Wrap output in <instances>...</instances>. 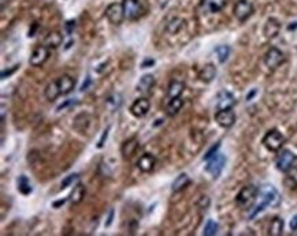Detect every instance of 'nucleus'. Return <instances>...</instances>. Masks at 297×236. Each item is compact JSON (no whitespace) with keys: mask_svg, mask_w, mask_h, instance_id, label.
Returning a JSON list of instances; mask_svg holds the SVG:
<instances>
[{"mask_svg":"<svg viewBox=\"0 0 297 236\" xmlns=\"http://www.w3.org/2000/svg\"><path fill=\"white\" fill-rule=\"evenodd\" d=\"M19 68V65H17V66H14V67H12L11 70H7V71H3V72H1V78H3V79H4V78L6 77H10V75H11L12 72H14V71H17Z\"/></svg>","mask_w":297,"mask_h":236,"instance_id":"obj_38","label":"nucleus"},{"mask_svg":"<svg viewBox=\"0 0 297 236\" xmlns=\"http://www.w3.org/2000/svg\"><path fill=\"white\" fill-rule=\"evenodd\" d=\"M49 58V48H47L45 45H40L33 49V52L30 55L29 63L33 67H40L42 66Z\"/></svg>","mask_w":297,"mask_h":236,"instance_id":"obj_11","label":"nucleus"},{"mask_svg":"<svg viewBox=\"0 0 297 236\" xmlns=\"http://www.w3.org/2000/svg\"><path fill=\"white\" fill-rule=\"evenodd\" d=\"M295 160H296V156L292 153L291 150H282L281 153L278 154L277 157V168H278L281 172H286L288 169H291L293 164H295Z\"/></svg>","mask_w":297,"mask_h":236,"instance_id":"obj_12","label":"nucleus"},{"mask_svg":"<svg viewBox=\"0 0 297 236\" xmlns=\"http://www.w3.org/2000/svg\"><path fill=\"white\" fill-rule=\"evenodd\" d=\"M44 96H45V99H47L48 101H55L59 96H62L60 89L59 86H58V82H56V81L48 83L47 88H45V90H44Z\"/></svg>","mask_w":297,"mask_h":236,"instance_id":"obj_29","label":"nucleus"},{"mask_svg":"<svg viewBox=\"0 0 297 236\" xmlns=\"http://www.w3.org/2000/svg\"><path fill=\"white\" fill-rule=\"evenodd\" d=\"M256 92L255 90H254V92H252V93H251V95H248L247 96V100H251V99H252V97H254V95H255Z\"/></svg>","mask_w":297,"mask_h":236,"instance_id":"obj_46","label":"nucleus"},{"mask_svg":"<svg viewBox=\"0 0 297 236\" xmlns=\"http://www.w3.org/2000/svg\"><path fill=\"white\" fill-rule=\"evenodd\" d=\"M155 166H156V159H155L154 154L151 153H144L138 161H137V167L141 172H151L154 171Z\"/></svg>","mask_w":297,"mask_h":236,"instance_id":"obj_16","label":"nucleus"},{"mask_svg":"<svg viewBox=\"0 0 297 236\" xmlns=\"http://www.w3.org/2000/svg\"><path fill=\"white\" fill-rule=\"evenodd\" d=\"M236 105V99L230 92L222 90L216 96V106L218 109H227V108H233Z\"/></svg>","mask_w":297,"mask_h":236,"instance_id":"obj_15","label":"nucleus"},{"mask_svg":"<svg viewBox=\"0 0 297 236\" xmlns=\"http://www.w3.org/2000/svg\"><path fill=\"white\" fill-rule=\"evenodd\" d=\"M259 197H260V202L255 207V210L251 213V219H254L256 214L263 212L267 206L275 207L281 203V194L278 193V190L275 189L274 186H271V184L261 186V189H259Z\"/></svg>","mask_w":297,"mask_h":236,"instance_id":"obj_1","label":"nucleus"},{"mask_svg":"<svg viewBox=\"0 0 297 236\" xmlns=\"http://www.w3.org/2000/svg\"><path fill=\"white\" fill-rule=\"evenodd\" d=\"M154 65H155V60L147 59L145 62H144L143 65H141V67H143V68H147V66H154Z\"/></svg>","mask_w":297,"mask_h":236,"instance_id":"obj_42","label":"nucleus"},{"mask_svg":"<svg viewBox=\"0 0 297 236\" xmlns=\"http://www.w3.org/2000/svg\"><path fill=\"white\" fill-rule=\"evenodd\" d=\"M284 186L289 190L297 189V167H292L291 169H288L285 172Z\"/></svg>","mask_w":297,"mask_h":236,"instance_id":"obj_23","label":"nucleus"},{"mask_svg":"<svg viewBox=\"0 0 297 236\" xmlns=\"http://www.w3.org/2000/svg\"><path fill=\"white\" fill-rule=\"evenodd\" d=\"M225 164H226L225 154L216 153L215 156H212L211 159L208 160L207 166H206V171H207L208 173H211V176L214 177V179H216V177L220 175V172L223 171Z\"/></svg>","mask_w":297,"mask_h":236,"instance_id":"obj_5","label":"nucleus"},{"mask_svg":"<svg viewBox=\"0 0 297 236\" xmlns=\"http://www.w3.org/2000/svg\"><path fill=\"white\" fill-rule=\"evenodd\" d=\"M56 82H58L62 96H67L69 93H72L73 89L76 88V79L70 75H62L56 79Z\"/></svg>","mask_w":297,"mask_h":236,"instance_id":"obj_17","label":"nucleus"},{"mask_svg":"<svg viewBox=\"0 0 297 236\" xmlns=\"http://www.w3.org/2000/svg\"><path fill=\"white\" fill-rule=\"evenodd\" d=\"M62 42H63V35L60 34L59 32H49L47 35H45V38H44V42H42V45H45L47 48H58L62 45Z\"/></svg>","mask_w":297,"mask_h":236,"instance_id":"obj_19","label":"nucleus"},{"mask_svg":"<svg viewBox=\"0 0 297 236\" xmlns=\"http://www.w3.org/2000/svg\"><path fill=\"white\" fill-rule=\"evenodd\" d=\"M197 206L200 207V209H207V207L210 206V198H208L207 195L200 197V200L197 202Z\"/></svg>","mask_w":297,"mask_h":236,"instance_id":"obj_35","label":"nucleus"},{"mask_svg":"<svg viewBox=\"0 0 297 236\" xmlns=\"http://www.w3.org/2000/svg\"><path fill=\"white\" fill-rule=\"evenodd\" d=\"M284 62H285L284 52H282L281 49H278V48H270L267 52H266V55H264V65H266V67H268V68H271V70L279 67Z\"/></svg>","mask_w":297,"mask_h":236,"instance_id":"obj_8","label":"nucleus"},{"mask_svg":"<svg viewBox=\"0 0 297 236\" xmlns=\"http://www.w3.org/2000/svg\"><path fill=\"white\" fill-rule=\"evenodd\" d=\"M285 143V136L282 135L278 130H270L263 138V145L270 152H279Z\"/></svg>","mask_w":297,"mask_h":236,"instance_id":"obj_4","label":"nucleus"},{"mask_svg":"<svg viewBox=\"0 0 297 236\" xmlns=\"http://www.w3.org/2000/svg\"><path fill=\"white\" fill-rule=\"evenodd\" d=\"M233 12L240 22H245L254 14V4L250 0H238L233 7Z\"/></svg>","mask_w":297,"mask_h":236,"instance_id":"obj_6","label":"nucleus"},{"mask_svg":"<svg viewBox=\"0 0 297 236\" xmlns=\"http://www.w3.org/2000/svg\"><path fill=\"white\" fill-rule=\"evenodd\" d=\"M202 6L208 12H219L226 6V0H203Z\"/></svg>","mask_w":297,"mask_h":236,"instance_id":"obj_25","label":"nucleus"},{"mask_svg":"<svg viewBox=\"0 0 297 236\" xmlns=\"http://www.w3.org/2000/svg\"><path fill=\"white\" fill-rule=\"evenodd\" d=\"M215 77H216V67L214 65H206L199 72V78L204 83L212 82Z\"/></svg>","mask_w":297,"mask_h":236,"instance_id":"obj_21","label":"nucleus"},{"mask_svg":"<svg viewBox=\"0 0 297 236\" xmlns=\"http://www.w3.org/2000/svg\"><path fill=\"white\" fill-rule=\"evenodd\" d=\"M291 230L292 231H297V216H295L291 221Z\"/></svg>","mask_w":297,"mask_h":236,"instance_id":"obj_41","label":"nucleus"},{"mask_svg":"<svg viewBox=\"0 0 297 236\" xmlns=\"http://www.w3.org/2000/svg\"><path fill=\"white\" fill-rule=\"evenodd\" d=\"M219 148H220V143L218 142L216 145H214V146H212V148L210 149L207 153H206V156H204V160H210L211 157H212V156H215V154L218 153V149Z\"/></svg>","mask_w":297,"mask_h":236,"instance_id":"obj_36","label":"nucleus"},{"mask_svg":"<svg viewBox=\"0 0 297 236\" xmlns=\"http://www.w3.org/2000/svg\"><path fill=\"white\" fill-rule=\"evenodd\" d=\"M74 130L80 133V134H85V135H90L93 130L96 129V119L88 112L80 113L77 118L74 119V124H73Z\"/></svg>","mask_w":297,"mask_h":236,"instance_id":"obj_3","label":"nucleus"},{"mask_svg":"<svg viewBox=\"0 0 297 236\" xmlns=\"http://www.w3.org/2000/svg\"><path fill=\"white\" fill-rule=\"evenodd\" d=\"M149 108H151V102L148 99L141 97V99H137L130 106V112L133 116L136 118H144L147 113L149 112Z\"/></svg>","mask_w":297,"mask_h":236,"instance_id":"obj_13","label":"nucleus"},{"mask_svg":"<svg viewBox=\"0 0 297 236\" xmlns=\"http://www.w3.org/2000/svg\"><path fill=\"white\" fill-rule=\"evenodd\" d=\"M113 219H114V209H111L110 213H108V219H107V221H106V227H110V225H111V223H113Z\"/></svg>","mask_w":297,"mask_h":236,"instance_id":"obj_40","label":"nucleus"},{"mask_svg":"<svg viewBox=\"0 0 297 236\" xmlns=\"http://www.w3.org/2000/svg\"><path fill=\"white\" fill-rule=\"evenodd\" d=\"M185 26L184 19H181L178 17H174L171 18L170 21H169V24L166 25V32L169 34H177L181 32V29Z\"/></svg>","mask_w":297,"mask_h":236,"instance_id":"obj_28","label":"nucleus"},{"mask_svg":"<svg viewBox=\"0 0 297 236\" xmlns=\"http://www.w3.org/2000/svg\"><path fill=\"white\" fill-rule=\"evenodd\" d=\"M17 186H18L19 193L22 195H29L32 193V186H30V182L28 177L22 175V176L18 177L17 180Z\"/></svg>","mask_w":297,"mask_h":236,"instance_id":"obj_31","label":"nucleus"},{"mask_svg":"<svg viewBox=\"0 0 297 236\" xmlns=\"http://www.w3.org/2000/svg\"><path fill=\"white\" fill-rule=\"evenodd\" d=\"M106 17L108 22L113 25H121L125 19V12H124V6L122 3H111L106 8Z\"/></svg>","mask_w":297,"mask_h":236,"instance_id":"obj_7","label":"nucleus"},{"mask_svg":"<svg viewBox=\"0 0 297 236\" xmlns=\"http://www.w3.org/2000/svg\"><path fill=\"white\" fill-rule=\"evenodd\" d=\"M108 133H110V127H107V130H106L104 133H103V134H101V138L99 139V142H97V148H99V149H101L103 146H104V142L107 141Z\"/></svg>","mask_w":297,"mask_h":236,"instance_id":"obj_37","label":"nucleus"},{"mask_svg":"<svg viewBox=\"0 0 297 236\" xmlns=\"http://www.w3.org/2000/svg\"><path fill=\"white\" fill-rule=\"evenodd\" d=\"M155 77L154 75H151V74H145L143 77L140 78V81H138V85H137V90H140V92H143V93H148L151 92V89L155 86Z\"/></svg>","mask_w":297,"mask_h":236,"instance_id":"obj_24","label":"nucleus"},{"mask_svg":"<svg viewBox=\"0 0 297 236\" xmlns=\"http://www.w3.org/2000/svg\"><path fill=\"white\" fill-rule=\"evenodd\" d=\"M215 122L219 124L223 129H230L234 122H236V113L232 108L227 109H219L215 113Z\"/></svg>","mask_w":297,"mask_h":236,"instance_id":"obj_10","label":"nucleus"},{"mask_svg":"<svg viewBox=\"0 0 297 236\" xmlns=\"http://www.w3.org/2000/svg\"><path fill=\"white\" fill-rule=\"evenodd\" d=\"M78 179V173H72V175H69V176H66L63 180H62V183H60V187L62 189H66V187H69L70 184H73V182H76Z\"/></svg>","mask_w":297,"mask_h":236,"instance_id":"obj_34","label":"nucleus"},{"mask_svg":"<svg viewBox=\"0 0 297 236\" xmlns=\"http://www.w3.org/2000/svg\"><path fill=\"white\" fill-rule=\"evenodd\" d=\"M74 26H76V22H74V21H69V22L66 24V29H67V33H69V34L72 33V30L74 29Z\"/></svg>","mask_w":297,"mask_h":236,"instance_id":"obj_39","label":"nucleus"},{"mask_svg":"<svg viewBox=\"0 0 297 236\" xmlns=\"http://www.w3.org/2000/svg\"><path fill=\"white\" fill-rule=\"evenodd\" d=\"M257 197H259V189L254 184H248V186H244L243 189L240 190V193L236 197V203H237L238 207H241L244 210H248L255 205Z\"/></svg>","mask_w":297,"mask_h":236,"instance_id":"obj_2","label":"nucleus"},{"mask_svg":"<svg viewBox=\"0 0 297 236\" xmlns=\"http://www.w3.org/2000/svg\"><path fill=\"white\" fill-rule=\"evenodd\" d=\"M182 106H184V100H182L181 97L171 99V100H169V102H167L166 113L169 116H175V115L181 111Z\"/></svg>","mask_w":297,"mask_h":236,"instance_id":"obj_27","label":"nucleus"},{"mask_svg":"<svg viewBox=\"0 0 297 236\" xmlns=\"http://www.w3.org/2000/svg\"><path fill=\"white\" fill-rule=\"evenodd\" d=\"M6 4H8V0H1V11L6 8Z\"/></svg>","mask_w":297,"mask_h":236,"instance_id":"obj_45","label":"nucleus"},{"mask_svg":"<svg viewBox=\"0 0 297 236\" xmlns=\"http://www.w3.org/2000/svg\"><path fill=\"white\" fill-rule=\"evenodd\" d=\"M215 53H216V58L219 60V63H225L226 60L229 59L230 48L227 47V45H219V47L215 48Z\"/></svg>","mask_w":297,"mask_h":236,"instance_id":"obj_32","label":"nucleus"},{"mask_svg":"<svg viewBox=\"0 0 297 236\" xmlns=\"http://www.w3.org/2000/svg\"><path fill=\"white\" fill-rule=\"evenodd\" d=\"M85 195H86V187L83 183H78L73 189L72 194H70L69 198H70V202H72L73 205H78V203H81L84 201Z\"/></svg>","mask_w":297,"mask_h":236,"instance_id":"obj_22","label":"nucleus"},{"mask_svg":"<svg viewBox=\"0 0 297 236\" xmlns=\"http://www.w3.org/2000/svg\"><path fill=\"white\" fill-rule=\"evenodd\" d=\"M65 202H66V200H60V201L54 202V207H59V206H62V205H65Z\"/></svg>","mask_w":297,"mask_h":236,"instance_id":"obj_43","label":"nucleus"},{"mask_svg":"<svg viewBox=\"0 0 297 236\" xmlns=\"http://www.w3.org/2000/svg\"><path fill=\"white\" fill-rule=\"evenodd\" d=\"M185 90V83L181 82V81H171L167 86V92L166 96L169 100L171 99H177V97H181V95L184 93Z\"/></svg>","mask_w":297,"mask_h":236,"instance_id":"obj_18","label":"nucleus"},{"mask_svg":"<svg viewBox=\"0 0 297 236\" xmlns=\"http://www.w3.org/2000/svg\"><path fill=\"white\" fill-rule=\"evenodd\" d=\"M279 30H281V24L275 18H268L267 22L264 25V35L267 38H274L278 35Z\"/></svg>","mask_w":297,"mask_h":236,"instance_id":"obj_20","label":"nucleus"},{"mask_svg":"<svg viewBox=\"0 0 297 236\" xmlns=\"http://www.w3.org/2000/svg\"><path fill=\"white\" fill-rule=\"evenodd\" d=\"M89 83H90V78L88 77V78H86V82L84 83L83 86H81V90H83V92H84V90H86V88H88V85H89Z\"/></svg>","mask_w":297,"mask_h":236,"instance_id":"obj_44","label":"nucleus"},{"mask_svg":"<svg viewBox=\"0 0 297 236\" xmlns=\"http://www.w3.org/2000/svg\"><path fill=\"white\" fill-rule=\"evenodd\" d=\"M190 184V177L186 175V173H181L179 176L175 177V180L172 182L171 184V190L174 193H179L185 190L188 186Z\"/></svg>","mask_w":297,"mask_h":236,"instance_id":"obj_26","label":"nucleus"},{"mask_svg":"<svg viewBox=\"0 0 297 236\" xmlns=\"http://www.w3.org/2000/svg\"><path fill=\"white\" fill-rule=\"evenodd\" d=\"M282 232H284V220L281 217H274L268 227V234L273 236H279L282 235Z\"/></svg>","mask_w":297,"mask_h":236,"instance_id":"obj_30","label":"nucleus"},{"mask_svg":"<svg viewBox=\"0 0 297 236\" xmlns=\"http://www.w3.org/2000/svg\"><path fill=\"white\" fill-rule=\"evenodd\" d=\"M124 6V12H125V18L134 21L143 15V6L138 0H124L122 1Z\"/></svg>","mask_w":297,"mask_h":236,"instance_id":"obj_9","label":"nucleus"},{"mask_svg":"<svg viewBox=\"0 0 297 236\" xmlns=\"http://www.w3.org/2000/svg\"><path fill=\"white\" fill-rule=\"evenodd\" d=\"M218 232V224L215 223L214 220H208L206 225H204V236H214Z\"/></svg>","mask_w":297,"mask_h":236,"instance_id":"obj_33","label":"nucleus"},{"mask_svg":"<svg viewBox=\"0 0 297 236\" xmlns=\"http://www.w3.org/2000/svg\"><path fill=\"white\" fill-rule=\"evenodd\" d=\"M140 148V142L137 138H130V139H127L122 143V146H121V154H122V157L125 160L131 159L134 154H136L137 149Z\"/></svg>","mask_w":297,"mask_h":236,"instance_id":"obj_14","label":"nucleus"}]
</instances>
